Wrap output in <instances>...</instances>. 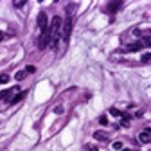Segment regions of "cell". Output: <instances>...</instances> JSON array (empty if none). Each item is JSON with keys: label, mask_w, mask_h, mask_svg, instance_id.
Returning <instances> with one entry per match:
<instances>
[{"label": "cell", "mask_w": 151, "mask_h": 151, "mask_svg": "<svg viewBox=\"0 0 151 151\" xmlns=\"http://www.w3.org/2000/svg\"><path fill=\"white\" fill-rule=\"evenodd\" d=\"M61 24H63V20L59 16H54L52 18V24L49 27V43H50V47L52 49H56L58 45V40H59V32H61Z\"/></svg>", "instance_id": "obj_1"}, {"label": "cell", "mask_w": 151, "mask_h": 151, "mask_svg": "<svg viewBox=\"0 0 151 151\" xmlns=\"http://www.w3.org/2000/svg\"><path fill=\"white\" fill-rule=\"evenodd\" d=\"M61 29H63L61 38H63V41H65V43H67V41H69V38H70V31H72V18H70V15L67 16V20H65V25H63Z\"/></svg>", "instance_id": "obj_2"}, {"label": "cell", "mask_w": 151, "mask_h": 151, "mask_svg": "<svg viewBox=\"0 0 151 151\" xmlns=\"http://www.w3.org/2000/svg\"><path fill=\"white\" fill-rule=\"evenodd\" d=\"M49 27L45 29V31H41V38H40V41H38V47L40 49H45L47 45H49Z\"/></svg>", "instance_id": "obj_3"}, {"label": "cell", "mask_w": 151, "mask_h": 151, "mask_svg": "<svg viewBox=\"0 0 151 151\" xmlns=\"http://www.w3.org/2000/svg\"><path fill=\"white\" fill-rule=\"evenodd\" d=\"M138 140H140L142 144H149V142H151V129H149V128H146L144 131L138 135Z\"/></svg>", "instance_id": "obj_4"}, {"label": "cell", "mask_w": 151, "mask_h": 151, "mask_svg": "<svg viewBox=\"0 0 151 151\" xmlns=\"http://www.w3.org/2000/svg\"><path fill=\"white\" fill-rule=\"evenodd\" d=\"M47 22H49V20H47V15H45V13H40V15H38V27H40L41 31L47 29Z\"/></svg>", "instance_id": "obj_5"}, {"label": "cell", "mask_w": 151, "mask_h": 151, "mask_svg": "<svg viewBox=\"0 0 151 151\" xmlns=\"http://www.w3.org/2000/svg\"><path fill=\"white\" fill-rule=\"evenodd\" d=\"M18 88H11V90H2L0 92V99H11V94H16Z\"/></svg>", "instance_id": "obj_6"}, {"label": "cell", "mask_w": 151, "mask_h": 151, "mask_svg": "<svg viewBox=\"0 0 151 151\" xmlns=\"http://www.w3.org/2000/svg\"><path fill=\"white\" fill-rule=\"evenodd\" d=\"M122 6V0H117V2H113V4H108V13H115V11L119 9V7H121Z\"/></svg>", "instance_id": "obj_7"}, {"label": "cell", "mask_w": 151, "mask_h": 151, "mask_svg": "<svg viewBox=\"0 0 151 151\" xmlns=\"http://www.w3.org/2000/svg\"><path fill=\"white\" fill-rule=\"evenodd\" d=\"M140 49H142V43L137 41V43H131V45H128V47H126V52H137V50H140Z\"/></svg>", "instance_id": "obj_8"}, {"label": "cell", "mask_w": 151, "mask_h": 151, "mask_svg": "<svg viewBox=\"0 0 151 151\" xmlns=\"http://www.w3.org/2000/svg\"><path fill=\"white\" fill-rule=\"evenodd\" d=\"M94 138H97V140H106V138H108V133H106V131H95V133H94Z\"/></svg>", "instance_id": "obj_9"}, {"label": "cell", "mask_w": 151, "mask_h": 151, "mask_svg": "<svg viewBox=\"0 0 151 151\" xmlns=\"http://www.w3.org/2000/svg\"><path fill=\"white\" fill-rule=\"evenodd\" d=\"M24 95H25L24 92H22V94H16V95L13 97V99H11V103H13V104H16V103H20L22 99H24Z\"/></svg>", "instance_id": "obj_10"}, {"label": "cell", "mask_w": 151, "mask_h": 151, "mask_svg": "<svg viewBox=\"0 0 151 151\" xmlns=\"http://www.w3.org/2000/svg\"><path fill=\"white\" fill-rule=\"evenodd\" d=\"M122 115V126H128L129 124V115L128 113H121Z\"/></svg>", "instance_id": "obj_11"}, {"label": "cell", "mask_w": 151, "mask_h": 151, "mask_svg": "<svg viewBox=\"0 0 151 151\" xmlns=\"http://www.w3.org/2000/svg\"><path fill=\"white\" fill-rule=\"evenodd\" d=\"M15 78H16L18 81H22V79H24V78H25V72H24V70H20V72H16V76H15Z\"/></svg>", "instance_id": "obj_12"}, {"label": "cell", "mask_w": 151, "mask_h": 151, "mask_svg": "<svg viewBox=\"0 0 151 151\" xmlns=\"http://www.w3.org/2000/svg\"><path fill=\"white\" fill-rule=\"evenodd\" d=\"M7 81H9V76H7V74H0V83L4 85V83H7Z\"/></svg>", "instance_id": "obj_13"}, {"label": "cell", "mask_w": 151, "mask_h": 151, "mask_svg": "<svg viewBox=\"0 0 151 151\" xmlns=\"http://www.w3.org/2000/svg\"><path fill=\"white\" fill-rule=\"evenodd\" d=\"M110 113H112L113 117H121V112H119L117 108H110Z\"/></svg>", "instance_id": "obj_14"}, {"label": "cell", "mask_w": 151, "mask_h": 151, "mask_svg": "<svg viewBox=\"0 0 151 151\" xmlns=\"http://www.w3.org/2000/svg\"><path fill=\"white\" fill-rule=\"evenodd\" d=\"M149 59H151V54H149V52H146L144 56H142V63H149Z\"/></svg>", "instance_id": "obj_15"}, {"label": "cell", "mask_w": 151, "mask_h": 151, "mask_svg": "<svg viewBox=\"0 0 151 151\" xmlns=\"http://www.w3.org/2000/svg\"><path fill=\"white\" fill-rule=\"evenodd\" d=\"M113 149H122V142H121V140H117V142H113Z\"/></svg>", "instance_id": "obj_16"}, {"label": "cell", "mask_w": 151, "mask_h": 151, "mask_svg": "<svg viewBox=\"0 0 151 151\" xmlns=\"http://www.w3.org/2000/svg\"><path fill=\"white\" fill-rule=\"evenodd\" d=\"M25 72H27V74H32V72H36V69L32 67V65H29V67L25 69Z\"/></svg>", "instance_id": "obj_17"}, {"label": "cell", "mask_w": 151, "mask_h": 151, "mask_svg": "<svg viewBox=\"0 0 151 151\" xmlns=\"http://www.w3.org/2000/svg\"><path fill=\"white\" fill-rule=\"evenodd\" d=\"M99 124L106 126V124H108V119H106V117H101V119H99Z\"/></svg>", "instance_id": "obj_18"}, {"label": "cell", "mask_w": 151, "mask_h": 151, "mask_svg": "<svg viewBox=\"0 0 151 151\" xmlns=\"http://www.w3.org/2000/svg\"><path fill=\"white\" fill-rule=\"evenodd\" d=\"M22 6H25V0H22V2H15V7H22Z\"/></svg>", "instance_id": "obj_19"}, {"label": "cell", "mask_w": 151, "mask_h": 151, "mask_svg": "<svg viewBox=\"0 0 151 151\" xmlns=\"http://www.w3.org/2000/svg\"><path fill=\"white\" fill-rule=\"evenodd\" d=\"M2 38H4V34H2V31H0V41H2Z\"/></svg>", "instance_id": "obj_20"}, {"label": "cell", "mask_w": 151, "mask_h": 151, "mask_svg": "<svg viewBox=\"0 0 151 151\" xmlns=\"http://www.w3.org/2000/svg\"><path fill=\"white\" fill-rule=\"evenodd\" d=\"M90 151H97V148H90Z\"/></svg>", "instance_id": "obj_21"}, {"label": "cell", "mask_w": 151, "mask_h": 151, "mask_svg": "<svg viewBox=\"0 0 151 151\" xmlns=\"http://www.w3.org/2000/svg\"><path fill=\"white\" fill-rule=\"evenodd\" d=\"M124 151H129V149H124Z\"/></svg>", "instance_id": "obj_22"}]
</instances>
